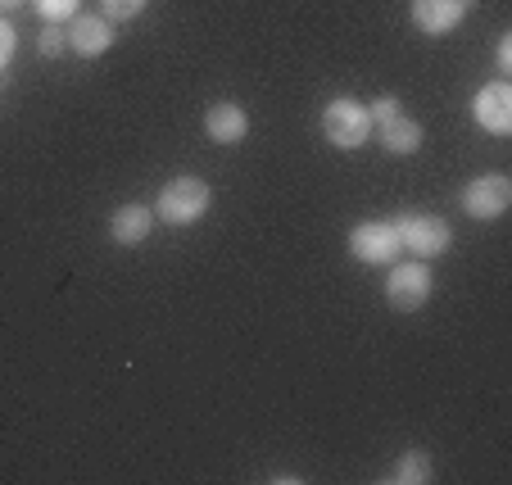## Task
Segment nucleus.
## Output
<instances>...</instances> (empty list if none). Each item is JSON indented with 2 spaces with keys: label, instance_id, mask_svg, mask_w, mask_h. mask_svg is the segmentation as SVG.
<instances>
[{
  "label": "nucleus",
  "instance_id": "6",
  "mask_svg": "<svg viewBox=\"0 0 512 485\" xmlns=\"http://www.w3.org/2000/svg\"><path fill=\"white\" fill-rule=\"evenodd\" d=\"M508 204H512V182L503 173L476 177V182H467V191H463V209L472 218H481V223H494Z\"/></svg>",
  "mask_w": 512,
  "mask_h": 485
},
{
  "label": "nucleus",
  "instance_id": "20",
  "mask_svg": "<svg viewBox=\"0 0 512 485\" xmlns=\"http://www.w3.org/2000/svg\"><path fill=\"white\" fill-rule=\"evenodd\" d=\"M19 5H28V0H0V14H10V10H19Z\"/></svg>",
  "mask_w": 512,
  "mask_h": 485
},
{
  "label": "nucleus",
  "instance_id": "13",
  "mask_svg": "<svg viewBox=\"0 0 512 485\" xmlns=\"http://www.w3.org/2000/svg\"><path fill=\"white\" fill-rule=\"evenodd\" d=\"M390 481L395 485H426L431 481V458L426 454H404L395 463V472H390Z\"/></svg>",
  "mask_w": 512,
  "mask_h": 485
},
{
  "label": "nucleus",
  "instance_id": "15",
  "mask_svg": "<svg viewBox=\"0 0 512 485\" xmlns=\"http://www.w3.org/2000/svg\"><path fill=\"white\" fill-rule=\"evenodd\" d=\"M32 5H37V14L46 23H64L78 14V0H32Z\"/></svg>",
  "mask_w": 512,
  "mask_h": 485
},
{
  "label": "nucleus",
  "instance_id": "5",
  "mask_svg": "<svg viewBox=\"0 0 512 485\" xmlns=\"http://www.w3.org/2000/svg\"><path fill=\"white\" fill-rule=\"evenodd\" d=\"M395 227H399L404 250L417 254V259H440V254L449 250V241H454L445 218H431V214H404Z\"/></svg>",
  "mask_w": 512,
  "mask_h": 485
},
{
  "label": "nucleus",
  "instance_id": "17",
  "mask_svg": "<svg viewBox=\"0 0 512 485\" xmlns=\"http://www.w3.org/2000/svg\"><path fill=\"white\" fill-rule=\"evenodd\" d=\"M395 114H404V105H399L395 96H381V100H372V105H368L372 127H377V123H386V118H395Z\"/></svg>",
  "mask_w": 512,
  "mask_h": 485
},
{
  "label": "nucleus",
  "instance_id": "18",
  "mask_svg": "<svg viewBox=\"0 0 512 485\" xmlns=\"http://www.w3.org/2000/svg\"><path fill=\"white\" fill-rule=\"evenodd\" d=\"M14 50H19V32H14V28H10V19L0 14V68H5V64L14 59Z\"/></svg>",
  "mask_w": 512,
  "mask_h": 485
},
{
  "label": "nucleus",
  "instance_id": "2",
  "mask_svg": "<svg viewBox=\"0 0 512 485\" xmlns=\"http://www.w3.org/2000/svg\"><path fill=\"white\" fill-rule=\"evenodd\" d=\"M322 132L336 150H358L368 146L372 136V118H368V105H358V100H331L322 109Z\"/></svg>",
  "mask_w": 512,
  "mask_h": 485
},
{
  "label": "nucleus",
  "instance_id": "19",
  "mask_svg": "<svg viewBox=\"0 0 512 485\" xmlns=\"http://www.w3.org/2000/svg\"><path fill=\"white\" fill-rule=\"evenodd\" d=\"M499 73H512V37L499 41Z\"/></svg>",
  "mask_w": 512,
  "mask_h": 485
},
{
  "label": "nucleus",
  "instance_id": "11",
  "mask_svg": "<svg viewBox=\"0 0 512 485\" xmlns=\"http://www.w3.org/2000/svg\"><path fill=\"white\" fill-rule=\"evenodd\" d=\"M150 227H155V214H150L145 204H123V209H114V218H109L114 245H141L145 236H150Z\"/></svg>",
  "mask_w": 512,
  "mask_h": 485
},
{
  "label": "nucleus",
  "instance_id": "16",
  "mask_svg": "<svg viewBox=\"0 0 512 485\" xmlns=\"http://www.w3.org/2000/svg\"><path fill=\"white\" fill-rule=\"evenodd\" d=\"M37 46H41V55H46V59H59V55L68 50V32H59L55 23H50V28H41Z\"/></svg>",
  "mask_w": 512,
  "mask_h": 485
},
{
  "label": "nucleus",
  "instance_id": "10",
  "mask_svg": "<svg viewBox=\"0 0 512 485\" xmlns=\"http://www.w3.org/2000/svg\"><path fill=\"white\" fill-rule=\"evenodd\" d=\"M204 132H209L218 146H236V141H245V132H250V118H245L241 105L218 100V105H209V114H204Z\"/></svg>",
  "mask_w": 512,
  "mask_h": 485
},
{
  "label": "nucleus",
  "instance_id": "3",
  "mask_svg": "<svg viewBox=\"0 0 512 485\" xmlns=\"http://www.w3.org/2000/svg\"><path fill=\"white\" fill-rule=\"evenodd\" d=\"M349 254L368 268H386L404 254V241H399V227L395 223H358L349 232Z\"/></svg>",
  "mask_w": 512,
  "mask_h": 485
},
{
  "label": "nucleus",
  "instance_id": "14",
  "mask_svg": "<svg viewBox=\"0 0 512 485\" xmlns=\"http://www.w3.org/2000/svg\"><path fill=\"white\" fill-rule=\"evenodd\" d=\"M150 0H100V10H105L109 23H127V19H141V10Z\"/></svg>",
  "mask_w": 512,
  "mask_h": 485
},
{
  "label": "nucleus",
  "instance_id": "9",
  "mask_svg": "<svg viewBox=\"0 0 512 485\" xmlns=\"http://www.w3.org/2000/svg\"><path fill=\"white\" fill-rule=\"evenodd\" d=\"M114 46V23L105 14H73V28H68V50H78L82 59H96Z\"/></svg>",
  "mask_w": 512,
  "mask_h": 485
},
{
  "label": "nucleus",
  "instance_id": "4",
  "mask_svg": "<svg viewBox=\"0 0 512 485\" xmlns=\"http://www.w3.org/2000/svg\"><path fill=\"white\" fill-rule=\"evenodd\" d=\"M386 300L395 313H413L431 300V268L426 259L413 263H390V282H386Z\"/></svg>",
  "mask_w": 512,
  "mask_h": 485
},
{
  "label": "nucleus",
  "instance_id": "7",
  "mask_svg": "<svg viewBox=\"0 0 512 485\" xmlns=\"http://www.w3.org/2000/svg\"><path fill=\"white\" fill-rule=\"evenodd\" d=\"M472 109H476V123H481L490 136H508L512 132V87L503 78L476 91Z\"/></svg>",
  "mask_w": 512,
  "mask_h": 485
},
{
  "label": "nucleus",
  "instance_id": "12",
  "mask_svg": "<svg viewBox=\"0 0 512 485\" xmlns=\"http://www.w3.org/2000/svg\"><path fill=\"white\" fill-rule=\"evenodd\" d=\"M377 132L390 155H417V150H422V123L408 114H395V118H386V123H377Z\"/></svg>",
  "mask_w": 512,
  "mask_h": 485
},
{
  "label": "nucleus",
  "instance_id": "1",
  "mask_svg": "<svg viewBox=\"0 0 512 485\" xmlns=\"http://www.w3.org/2000/svg\"><path fill=\"white\" fill-rule=\"evenodd\" d=\"M209 204H213L209 182H200V177H173V182L159 191L155 218L168 227H191L209 214Z\"/></svg>",
  "mask_w": 512,
  "mask_h": 485
},
{
  "label": "nucleus",
  "instance_id": "8",
  "mask_svg": "<svg viewBox=\"0 0 512 485\" xmlns=\"http://www.w3.org/2000/svg\"><path fill=\"white\" fill-rule=\"evenodd\" d=\"M476 0H413V23L426 37H445L463 23V14L472 10Z\"/></svg>",
  "mask_w": 512,
  "mask_h": 485
}]
</instances>
